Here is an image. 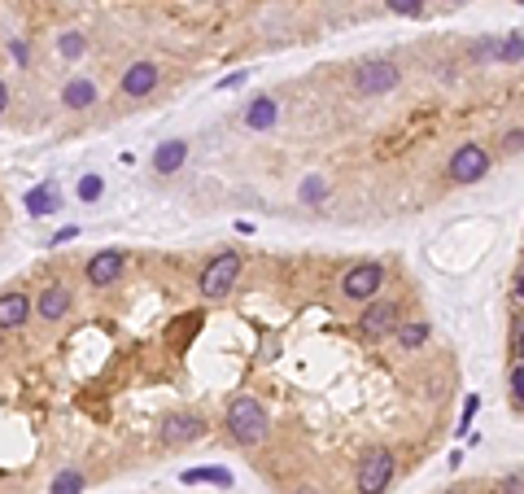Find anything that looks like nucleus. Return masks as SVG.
<instances>
[{
    "mask_svg": "<svg viewBox=\"0 0 524 494\" xmlns=\"http://www.w3.org/2000/svg\"><path fill=\"white\" fill-rule=\"evenodd\" d=\"M100 193H105L100 175H83V179H79V201H100Z\"/></svg>",
    "mask_w": 524,
    "mask_h": 494,
    "instance_id": "obj_22",
    "label": "nucleus"
},
{
    "mask_svg": "<svg viewBox=\"0 0 524 494\" xmlns=\"http://www.w3.org/2000/svg\"><path fill=\"white\" fill-rule=\"evenodd\" d=\"M507 494H520V472H511V481H507Z\"/></svg>",
    "mask_w": 524,
    "mask_h": 494,
    "instance_id": "obj_31",
    "label": "nucleus"
},
{
    "mask_svg": "<svg viewBox=\"0 0 524 494\" xmlns=\"http://www.w3.org/2000/svg\"><path fill=\"white\" fill-rule=\"evenodd\" d=\"M245 79H250V74H227V79H224V83H219V88H241Z\"/></svg>",
    "mask_w": 524,
    "mask_h": 494,
    "instance_id": "obj_29",
    "label": "nucleus"
},
{
    "mask_svg": "<svg viewBox=\"0 0 524 494\" xmlns=\"http://www.w3.org/2000/svg\"><path fill=\"white\" fill-rule=\"evenodd\" d=\"M236 276H241V254L236 249H224V254H214L205 267H201V280H197V289L201 297H227V289L236 285Z\"/></svg>",
    "mask_w": 524,
    "mask_h": 494,
    "instance_id": "obj_2",
    "label": "nucleus"
},
{
    "mask_svg": "<svg viewBox=\"0 0 524 494\" xmlns=\"http://www.w3.org/2000/svg\"><path fill=\"white\" fill-rule=\"evenodd\" d=\"M446 175L454 179V184H476V179H485V175H490V149L476 145V140L459 145L454 153H450Z\"/></svg>",
    "mask_w": 524,
    "mask_h": 494,
    "instance_id": "obj_4",
    "label": "nucleus"
},
{
    "mask_svg": "<svg viewBox=\"0 0 524 494\" xmlns=\"http://www.w3.org/2000/svg\"><path fill=\"white\" fill-rule=\"evenodd\" d=\"M301 198H306V201H319V198H324V179L315 175V179L306 184V193H301Z\"/></svg>",
    "mask_w": 524,
    "mask_h": 494,
    "instance_id": "obj_25",
    "label": "nucleus"
},
{
    "mask_svg": "<svg viewBox=\"0 0 524 494\" xmlns=\"http://www.w3.org/2000/svg\"><path fill=\"white\" fill-rule=\"evenodd\" d=\"M450 494H459V490H450Z\"/></svg>",
    "mask_w": 524,
    "mask_h": 494,
    "instance_id": "obj_34",
    "label": "nucleus"
},
{
    "mask_svg": "<svg viewBox=\"0 0 524 494\" xmlns=\"http://www.w3.org/2000/svg\"><path fill=\"white\" fill-rule=\"evenodd\" d=\"M157 79H162V71L153 62H131L123 71V79H119V88H123V97L145 101L149 92H157Z\"/></svg>",
    "mask_w": 524,
    "mask_h": 494,
    "instance_id": "obj_10",
    "label": "nucleus"
},
{
    "mask_svg": "<svg viewBox=\"0 0 524 494\" xmlns=\"http://www.w3.org/2000/svg\"><path fill=\"white\" fill-rule=\"evenodd\" d=\"M394 469H398V460H394V450H367L363 455V464H358V494H385V486L394 481Z\"/></svg>",
    "mask_w": 524,
    "mask_h": 494,
    "instance_id": "obj_5",
    "label": "nucleus"
},
{
    "mask_svg": "<svg viewBox=\"0 0 524 494\" xmlns=\"http://www.w3.org/2000/svg\"><path fill=\"white\" fill-rule=\"evenodd\" d=\"M275 119H280V105L272 97H253L250 110H245V127L250 131H267V127H275Z\"/></svg>",
    "mask_w": 524,
    "mask_h": 494,
    "instance_id": "obj_16",
    "label": "nucleus"
},
{
    "mask_svg": "<svg viewBox=\"0 0 524 494\" xmlns=\"http://www.w3.org/2000/svg\"><path fill=\"white\" fill-rule=\"evenodd\" d=\"M380 285H385V267H380V263H358V267H349V272L341 276V294H346L349 302H372V297L380 294Z\"/></svg>",
    "mask_w": 524,
    "mask_h": 494,
    "instance_id": "obj_6",
    "label": "nucleus"
},
{
    "mask_svg": "<svg viewBox=\"0 0 524 494\" xmlns=\"http://www.w3.org/2000/svg\"><path fill=\"white\" fill-rule=\"evenodd\" d=\"M394 333H398L402 350H420L428 342V333H433V328H428V320H398Z\"/></svg>",
    "mask_w": 524,
    "mask_h": 494,
    "instance_id": "obj_18",
    "label": "nucleus"
},
{
    "mask_svg": "<svg viewBox=\"0 0 524 494\" xmlns=\"http://www.w3.org/2000/svg\"><path fill=\"white\" fill-rule=\"evenodd\" d=\"M31 320V297L23 289H9V294H0V328L5 333H14V328H23Z\"/></svg>",
    "mask_w": 524,
    "mask_h": 494,
    "instance_id": "obj_12",
    "label": "nucleus"
},
{
    "mask_svg": "<svg viewBox=\"0 0 524 494\" xmlns=\"http://www.w3.org/2000/svg\"><path fill=\"white\" fill-rule=\"evenodd\" d=\"M97 83L88 79V74H75V79H66V88H62V105L66 110H92L97 105Z\"/></svg>",
    "mask_w": 524,
    "mask_h": 494,
    "instance_id": "obj_13",
    "label": "nucleus"
},
{
    "mask_svg": "<svg viewBox=\"0 0 524 494\" xmlns=\"http://www.w3.org/2000/svg\"><path fill=\"white\" fill-rule=\"evenodd\" d=\"M123 272H127V254H123V249H97V254L88 258V285H97V289L119 285Z\"/></svg>",
    "mask_w": 524,
    "mask_h": 494,
    "instance_id": "obj_9",
    "label": "nucleus"
},
{
    "mask_svg": "<svg viewBox=\"0 0 524 494\" xmlns=\"http://www.w3.org/2000/svg\"><path fill=\"white\" fill-rule=\"evenodd\" d=\"M83 49H88V40H83L79 31H66V35H62V57L75 62V57H83Z\"/></svg>",
    "mask_w": 524,
    "mask_h": 494,
    "instance_id": "obj_21",
    "label": "nucleus"
},
{
    "mask_svg": "<svg viewBox=\"0 0 524 494\" xmlns=\"http://www.w3.org/2000/svg\"><path fill=\"white\" fill-rule=\"evenodd\" d=\"M298 494H319V490H315V486H301V490Z\"/></svg>",
    "mask_w": 524,
    "mask_h": 494,
    "instance_id": "obj_32",
    "label": "nucleus"
},
{
    "mask_svg": "<svg viewBox=\"0 0 524 494\" xmlns=\"http://www.w3.org/2000/svg\"><path fill=\"white\" fill-rule=\"evenodd\" d=\"M394 14H402V18H420L424 14V0H385Z\"/></svg>",
    "mask_w": 524,
    "mask_h": 494,
    "instance_id": "obj_23",
    "label": "nucleus"
},
{
    "mask_svg": "<svg viewBox=\"0 0 524 494\" xmlns=\"http://www.w3.org/2000/svg\"><path fill=\"white\" fill-rule=\"evenodd\" d=\"M446 5H459V0H446Z\"/></svg>",
    "mask_w": 524,
    "mask_h": 494,
    "instance_id": "obj_33",
    "label": "nucleus"
},
{
    "mask_svg": "<svg viewBox=\"0 0 524 494\" xmlns=\"http://www.w3.org/2000/svg\"><path fill=\"white\" fill-rule=\"evenodd\" d=\"M476 412H481V398H476V394H468V398H463V424H459V433H463V429L472 424V416H476Z\"/></svg>",
    "mask_w": 524,
    "mask_h": 494,
    "instance_id": "obj_24",
    "label": "nucleus"
},
{
    "mask_svg": "<svg viewBox=\"0 0 524 494\" xmlns=\"http://www.w3.org/2000/svg\"><path fill=\"white\" fill-rule=\"evenodd\" d=\"M402 320V306L398 302H389V297H372L367 306H363V315H358V328H363V337H389Z\"/></svg>",
    "mask_w": 524,
    "mask_h": 494,
    "instance_id": "obj_7",
    "label": "nucleus"
},
{
    "mask_svg": "<svg viewBox=\"0 0 524 494\" xmlns=\"http://www.w3.org/2000/svg\"><path fill=\"white\" fill-rule=\"evenodd\" d=\"M9 110V88H5V79H0V114Z\"/></svg>",
    "mask_w": 524,
    "mask_h": 494,
    "instance_id": "obj_30",
    "label": "nucleus"
},
{
    "mask_svg": "<svg viewBox=\"0 0 524 494\" xmlns=\"http://www.w3.org/2000/svg\"><path fill=\"white\" fill-rule=\"evenodd\" d=\"M520 53H524L520 31H511L507 40H499V44H494V57H499V62H520Z\"/></svg>",
    "mask_w": 524,
    "mask_h": 494,
    "instance_id": "obj_20",
    "label": "nucleus"
},
{
    "mask_svg": "<svg viewBox=\"0 0 524 494\" xmlns=\"http://www.w3.org/2000/svg\"><path fill=\"white\" fill-rule=\"evenodd\" d=\"M201 433H205V421H201L197 412H175L167 421L157 424V442L162 446H188L197 442Z\"/></svg>",
    "mask_w": 524,
    "mask_h": 494,
    "instance_id": "obj_8",
    "label": "nucleus"
},
{
    "mask_svg": "<svg viewBox=\"0 0 524 494\" xmlns=\"http://www.w3.org/2000/svg\"><path fill=\"white\" fill-rule=\"evenodd\" d=\"M184 486H219V490H232V472L227 469H184Z\"/></svg>",
    "mask_w": 524,
    "mask_h": 494,
    "instance_id": "obj_17",
    "label": "nucleus"
},
{
    "mask_svg": "<svg viewBox=\"0 0 524 494\" xmlns=\"http://www.w3.org/2000/svg\"><path fill=\"white\" fill-rule=\"evenodd\" d=\"M79 490H83V472L79 469H62L49 486V494H79Z\"/></svg>",
    "mask_w": 524,
    "mask_h": 494,
    "instance_id": "obj_19",
    "label": "nucleus"
},
{
    "mask_svg": "<svg viewBox=\"0 0 524 494\" xmlns=\"http://www.w3.org/2000/svg\"><path fill=\"white\" fill-rule=\"evenodd\" d=\"M520 127H511V131H507V140H502V149H507V153H520Z\"/></svg>",
    "mask_w": 524,
    "mask_h": 494,
    "instance_id": "obj_26",
    "label": "nucleus"
},
{
    "mask_svg": "<svg viewBox=\"0 0 524 494\" xmlns=\"http://www.w3.org/2000/svg\"><path fill=\"white\" fill-rule=\"evenodd\" d=\"M184 158H188V140H162V145L153 149V171L175 175L184 167Z\"/></svg>",
    "mask_w": 524,
    "mask_h": 494,
    "instance_id": "obj_14",
    "label": "nucleus"
},
{
    "mask_svg": "<svg viewBox=\"0 0 524 494\" xmlns=\"http://www.w3.org/2000/svg\"><path fill=\"white\" fill-rule=\"evenodd\" d=\"M75 237H79V228H62V232L52 237V246H66V241H75Z\"/></svg>",
    "mask_w": 524,
    "mask_h": 494,
    "instance_id": "obj_27",
    "label": "nucleus"
},
{
    "mask_svg": "<svg viewBox=\"0 0 524 494\" xmlns=\"http://www.w3.org/2000/svg\"><path fill=\"white\" fill-rule=\"evenodd\" d=\"M23 206L31 215H57V210H62V193H57L52 184H35V189L23 198Z\"/></svg>",
    "mask_w": 524,
    "mask_h": 494,
    "instance_id": "obj_15",
    "label": "nucleus"
},
{
    "mask_svg": "<svg viewBox=\"0 0 524 494\" xmlns=\"http://www.w3.org/2000/svg\"><path fill=\"white\" fill-rule=\"evenodd\" d=\"M398 83H402V66L398 62H389V57H372V62H363V66L354 71V88H358L363 97L394 92Z\"/></svg>",
    "mask_w": 524,
    "mask_h": 494,
    "instance_id": "obj_3",
    "label": "nucleus"
},
{
    "mask_svg": "<svg viewBox=\"0 0 524 494\" xmlns=\"http://www.w3.org/2000/svg\"><path fill=\"white\" fill-rule=\"evenodd\" d=\"M66 311H71V289L66 285H44V294L31 302V315H40V320H66Z\"/></svg>",
    "mask_w": 524,
    "mask_h": 494,
    "instance_id": "obj_11",
    "label": "nucleus"
},
{
    "mask_svg": "<svg viewBox=\"0 0 524 494\" xmlns=\"http://www.w3.org/2000/svg\"><path fill=\"white\" fill-rule=\"evenodd\" d=\"M9 53H14V57H18L23 66H26V62H31V53H26V44H23V40H14V44H9Z\"/></svg>",
    "mask_w": 524,
    "mask_h": 494,
    "instance_id": "obj_28",
    "label": "nucleus"
},
{
    "mask_svg": "<svg viewBox=\"0 0 524 494\" xmlns=\"http://www.w3.org/2000/svg\"><path fill=\"white\" fill-rule=\"evenodd\" d=\"M227 433H232L241 446H258V442H262V438L272 433L262 402H258V398H250V394L232 398V407H227Z\"/></svg>",
    "mask_w": 524,
    "mask_h": 494,
    "instance_id": "obj_1",
    "label": "nucleus"
}]
</instances>
